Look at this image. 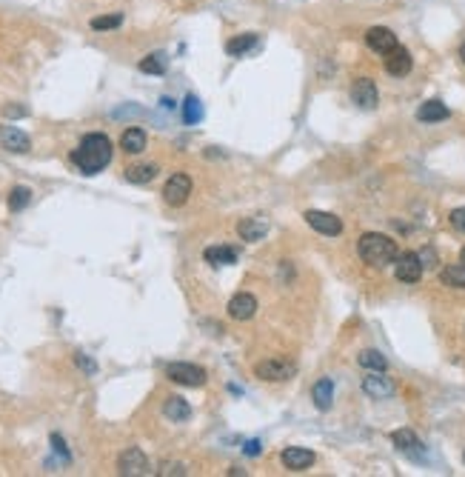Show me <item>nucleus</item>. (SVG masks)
<instances>
[{
    "mask_svg": "<svg viewBox=\"0 0 465 477\" xmlns=\"http://www.w3.org/2000/svg\"><path fill=\"white\" fill-rule=\"evenodd\" d=\"M72 160L74 166L83 171V175H97L103 171L109 163H112V143L106 135L100 132H92L80 141V146L72 152Z\"/></svg>",
    "mask_w": 465,
    "mask_h": 477,
    "instance_id": "f257e3e1",
    "label": "nucleus"
},
{
    "mask_svg": "<svg viewBox=\"0 0 465 477\" xmlns=\"http://www.w3.org/2000/svg\"><path fill=\"white\" fill-rule=\"evenodd\" d=\"M357 251H360V257L365 260L368 266H377V269L394 263L397 254H400L397 243L389 235H379V232H365L360 237V243H357Z\"/></svg>",
    "mask_w": 465,
    "mask_h": 477,
    "instance_id": "f03ea898",
    "label": "nucleus"
},
{
    "mask_svg": "<svg viewBox=\"0 0 465 477\" xmlns=\"http://www.w3.org/2000/svg\"><path fill=\"white\" fill-rule=\"evenodd\" d=\"M166 374H168V380H175V383H180V386H189V388H200V386H205V380H208L205 369H203V366H194V363H168V366H166Z\"/></svg>",
    "mask_w": 465,
    "mask_h": 477,
    "instance_id": "7ed1b4c3",
    "label": "nucleus"
},
{
    "mask_svg": "<svg viewBox=\"0 0 465 477\" xmlns=\"http://www.w3.org/2000/svg\"><path fill=\"white\" fill-rule=\"evenodd\" d=\"M294 372H297V366L288 363V360H277V358H271V360H260V363L255 366V374H257L260 380H271V383L291 380V377H294Z\"/></svg>",
    "mask_w": 465,
    "mask_h": 477,
    "instance_id": "20e7f679",
    "label": "nucleus"
},
{
    "mask_svg": "<svg viewBox=\"0 0 465 477\" xmlns=\"http://www.w3.org/2000/svg\"><path fill=\"white\" fill-rule=\"evenodd\" d=\"M394 275L397 280L403 283H417L422 277V260L417 251H405V254H397L394 260Z\"/></svg>",
    "mask_w": 465,
    "mask_h": 477,
    "instance_id": "39448f33",
    "label": "nucleus"
},
{
    "mask_svg": "<svg viewBox=\"0 0 465 477\" xmlns=\"http://www.w3.org/2000/svg\"><path fill=\"white\" fill-rule=\"evenodd\" d=\"M191 195V178L189 175H172L168 183L163 186V200L168 206H183Z\"/></svg>",
    "mask_w": 465,
    "mask_h": 477,
    "instance_id": "423d86ee",
    "label": "nucleus"
},
{
    "mask_svg": "<svg viewBox=\"0 0 465 477\" xmlns=\"http://www.w3.org/2000/svg\"><path fill=\"white\" fill-rule=\"evenodd\" d=\"M306 221H309V226H311L314 232L328 235V237H337V235L343 232V221L337 218V214H331V211H317V209H311V211H306Z\"/></svg>",
    "mask_w": 465,
    "mask_h": 477,
    "instance_id": "0eeeda50",
    "label": "nucleus"
},
{
    "mask_svg": "<svg viewBox=\"0 0 465 477\" xmlns=\"http://www.w3.org/2000/svg\"><path fill=\"white\" fill-rule=\"evenodd\" d=\"M117 471H120V474H129V477L149 474V457H146L137 446H132V449H126V452L117 457Z\"/></svg>",
    "mask_w": 465,
    "mask_h": 477,
    "instance_id": "6e6552de",
    "label": "nucleus"
},
{
    "mask_svg": "<svg viewBox=\"0 0 465 477\" xmlns=\"http://www.w3.org/2000/svg\"><path fill=\"white\" fill-rule=\"evenodd\" d=\"M365 43H368V49H374L377 55H389L394 46H400L397 34L391 29H386V26H371L365 32Z\"/></svg>",
    "mask_w": 465,
    "mask_h": 477,
    "instance_id": "1a4fd4ad",
    "label": "nucleus"
},
{
    "mask_svg": "<svg viewBox=\"0 0 465 477\" xmlns=\"http://www.w3.org/2000/svg\"><path fill=\"white\" fill-rule=\"evenodd\" d=\"M363 392L374 400H386V398L394 395V383L383 372H371L368 377H363Z\"/></svg>",
    "mask_w": 465,
    "mask_h": 477,
    "instance_id": "9d476101",
    "label": "nucleus"
},
{
    "mask_svg": "<svg viewBox=\"0 0 465 477\" xmlns=\"http://www.w3.org/2000/svg\"><path fill=\"white\" fill-rule=\"evenodd\" d=\"M257 315V297L248 294V292H240L229 300V318L231 320H251Z\"/></svg>",
    "mask_w": 465,
    "mask_h": 477,
    "instance_id": "9b49d317",
    "label": "nucleus"
},
{
    "mask_svg": "<svg viewBox=\"0 0 465 477\" xmlns=\"http://www.w3.org/2000/svg\"><path fill=\"white\" fill-rule=\"evenodd\" d=\"M0 146H4L6 152H15V155H26L32 149V141L18 126H0Z\"/></svg>",
    "mask_w": 465,
    "mask_h": 477,
    "instance_id": "f8f14e48",
    "label": "nucleus"
},
{
    "mask_svg": "<svg viewBox=\"0 0 465 477\" xmlns=\"http://www.w3.org/2000/svg\"><path fill=\"white\" fill-rule=\"evenodd\" d=\"M280 460H283V466L288 469V471H306V469H311L314 466V452H309V449H300V446H288V449H283V455H280Z\"/></svg>",
    "mask_w": 465,
    "mask_h": 477,
    "instance_id": "ddd939ff",
    "label": "nucleus"
},
{
    "mask_svg": "<svg viewBox=\"0 0 465 477\" xmlns=\"http://www.w3.org/2000/svg\"><path fill=\"white\" fill-rule=\"evenodd\" d=\"M351 100L360 109H374L377 106V86L371 77H357L351 86Z\"/></svg>",
    "mask_w": 465,
    "mask_h": 477,
    "instance_id": "4468645a",
    "label": "nucleus"
},
{
    "mask_svg": "<svg viewBox=\"0 0 465 477\" xmlns=\"http://www.w3.org/2000/svg\"><path fill=\"white\" fill-rule=\"evenodd\" d=\"M411 66H414V58H411V52L403 49V46H394V49L386 55V72L394 74V77H405V74L411 72Z\"/></svg>",
    "mask_w": 465,
    "mask_h": 477,
    "instance_id": "2eb2a0df",
    "label": "nucleus"
},
{
    "mask_svg": "<svg viewBox=\"0 0 465 477\" xmlns=\"http://www.w3.org/2000/svg\"><path fill=\"white\" fill-rule=\"evenodd\" d=\"M391 443H394L403 455H408V457H414V460H422V443H419V438L414 435L411 429H397L394 435H391Z\"/></svg>",
    "mask_w": 465,
    "mask_h": 477,
    "instance_id": "dca6fc26",
    "label": "nucleus"
},
{
    "mask_svg": "<svg viewBox=\"0 0 465 477\" xmlns=\"http://www.w3.org/2000/svg\"><path fill=\"white\" fill-rule=\"evenodd\" d=\"M448 117H451V112L443 100H426L417 109V120H422V123H440V120H448Z\"/></svg>",
    "mask_w": 465,
    "mask_h": 477,
    "instance_id": "f3484780",
    "label": "nucleus"
},
{
    "mask_svg": "<svg viewBox=\"0 0 465 477\" xmlns=\"http://www.w3.org/2000/svg\"><path fill=\"white\" fill-rule=\"evenodd\" d=\"M266 232H269V223L266 221H260V218H245V221H240L237 223V235L243 237V240H260V237H266Z\"/></svg>",
    "mask_w": 465,
    "mask_h": 477,
    "instance_id": "a211bd4d",
    "label": "nucleus"
},
{
    "mask_svg": "<svg viewBox=\"0 0 465 477\" xmlns=\"http://www.w3.org/2000/svg\"><path fill=\"white\" fill-rule=\"evenodd\" d=\"M311 398H314V406H317L320 412H328L331 403H334V383H331L328 377L317 380L314 388H311Z\"/></svg>",
    "mask_w": 465,
    "mask_h": 477,
    "instance_id": "6ab92c4d",
    "label": "nucleus"
},
{
    "mask_svg": "<svg viewBox=\"0 0 465 477\" xmlns=\"http://www.w3.org/2000/svg\"><path fill=\"white\" fill-rule=\"evenodd\" d=\"M120 146H123L126 155H140L146 149V132H143V129H137V126L126 129L123 138H120Z\"/></svg>",
    "mask_w": 465,
    "mask_h": 477,
    "instance_id": "aec40b11",
    "label": "nucleus"
},
{
    "mask_svg": "<svg viewBox=\"0 0 465 477\" xmlns=\"http://www.w3.org/2000/svg\"><path fill=\"white\" fill-rule=\"evenodd\" d=\"M203 257H205V263H211V266H229V263L237 260V249H231V246H208L203 251Z\"/></svg>",
    "mask_w": 465,
    "mask_h": 477,
    "instance_id": "412c9836",
    "label": "nucleus"
},
{
    "mask_svg": "<svg viewBox=\"0 0 465 477\" xmlns=\"http://www.w3.org/2000/svg\"><path fill=\"white\" fill-rule=\"evenodd\" d=\"M163 414L172 420V423H186L191 417V406L183 400V398H168L163 403Z\"/></svg>",
    "mask_w": 465,
    "mask_h": 477,
    "instance_id": "4be33fe9",
    "label": "nucleus"
},
{
    "mask_svg": "<svg viewBox=\"0 0 465 477\" xmlns=\"http://www.w3.org/2000/svg\"><path fill=\"white\" fill-rule=\"evenodd\" d=\"M251 49H257V34H237V37H231V40L226 43V52H229L231 58H243V55H248Z\"/></svg>",
    "mask_w": 465,
    "mask_h": 477,
    "instance_id": "5701e85b",
    "label": "nucleus"
},
{
    "mask_svg": "<svg viewBox=\"0 0 465 477\" xmlns=\"http://www.w3.org/2000/svg\"><path fill=\"white\" fill-rule=\"evenodd\" d=\"M154 178H157V166L154 163H140V166L126 169V181L129 183H149Z\"/></svg>",
    "mask_w": 465,
    "mask_h": 477,
    "instance_id": "b1692460",
    "label": "nucleus"
},
{
    "mask_svg": "<svg viewBox=\"0 0 465 477\" xmlns=\"http://www.w3.org/2000/svg\"><path fill=\"white\" fill-rule=\"evenodd\" d=\"M357 363H360L363 369H371V372H386V369H389L386 355H379L377 349H365V352H360Z\"/></svg>",
    "mask_w": 465,
    "mask_h": 477,
    "instance_id": "393cba45",
    "label": "nucleus"
},
{
    "mask_svg": "<svg viewBox=\"0 0 465 477\" xmlns=\"http://www.w3.org/2000/svg\"><path fill=\"white\" fill-rule=\"evenodd\" d=\"M440 277H443V283H445V286H451V289H465V263L445 266Z\"/></svg>",
    "mask_w": 465,
    "mask_h": 477,
    "instance_id": "a878e982",
    "label": "nucleus"
},
{
    "mask_svg": "<svg viewBox=\"0 0 465 477\" xmlns=\"http://www.w3.org/2000/svg\"><path fill=\"white\" fill-rule=\"evenodd\" d=\"M166 66H168V58L163 52H154V55L140 60V72H146V74H163Z\"/></svg>",
    "mask_w": 465,
    "mask_h": 477,
    "instance_id": "bb28decb",
    "label": "nucleus"
},
{
    "mask_svg": "<svg viewBox=\"0 0 465 477\" xmlns=\"http://www.w3.org/2000/svg\"><path fill=\"white\" fill-rule=\"evenodd\" d=\"M183 120H186L189 126H194V123L203 120V103H200V98L189 95V98L183 100Z\"/></svg>",
    "mask_w": 465,
    "mask_h": 477,
    "instance_id": "cd10ccee",
    "label": "nucleus"
},
{
    "mask_svg": "<svg viewBox=\"0 0 465 477\" xmlns=\"http://www.w3.org/2000/svg\"><path fill=\"white\" fill-rule=\"evenodd\" d=\"M29 203H32V189H26V186H15V189L9 192V209H12V211L26 209Z\"/></svg>",
    "mask_w": 465,
    "mask_h": 477,
    "instance_id": "c85d7f7f",
    "label": "nucleus"
},
{
    "mask_svg": "<svg viewBox=\"0 0 465 477\" xmlns=\"http://www.w3.org/2000/svg\"><path fill=\"white\" fill-rule=\"evenodd\" d=\"M120 23H123V15H120V12H114V15L95 18V20H92V29H95V32H109V29H117Z\"/></svg>",
    "mask_w": 465,
    "mask_h": 477,
    "instance_id": "c756f323",
    "label": "nucleus"
},
{
    "mask_svg": "<svg viewBox=\"0 0 465 477\" xmlns=\"http://www.w3.org/2000/svg\"><path fill=\"white\" fill-rule=\"evenodd\" d=\"M448 221H451V226H454L457 232H465V206L454 209V211L448 214Z\"/></svg>",
    "mask_w": 465,
    "mask_h": 477,
    "instance_id": "7c9ffc66",
    "label": "nucleus"
},
{
    "mask_svg": "<svg viewBox=\"0 0 465 477\" xmlns=\"http://www.w3.org/2000/svg\"><path fill=\"white\" fill-rule=\"evenodd\" d=\"M419 254V260H422V269H434L437 266V251L434 249H422V251H417Z\"/></svg>",
    "mask_w": 465,
    "mask_h": 477,
    "instance_id": "2f4dec72",
    "label": "nucleus"
},
{
    "mask_svg": "<svg viewBox=\"0 0 465 477\" xmlns=\"http://www.w3.org/2000/svg\"><path fill=\"white\" fill-rule=\"evenodd\" d=\"M74 363H77V366H80L83 372H86V374H95V372H97L95 360H89V358H86V355H83V352H80V355H74Z\"/></svg>",
    "mask_w": 465,
    "mask_h": 477,
    "instance_id": "473e14b6",
    "label": "nucleus"
},
{
    "mask_svg": "<svg viewBox=\"0 0 465 477\" xmlns=\"http://www.w3.org/2000/svg\"><path fill=\"white\" fill-rule=\"evenodd\" d=\"M52 446H55V452H58L66 463L72 460V455H69V449H66V443H63V438H60V435H52Z\"/></svg>",
    "mask_w": 465,
    "mask_h": 477,
    "instance_id": "72a5a7b5",
    "label": "nucleus"
},
{
    "mask_svg": "<svg viewBox=\"0 0 465 477\" xmlns=\"http://www.w3.org/2000/svg\"><path fill=\"white\" fill-rule=\"evenodd\" d=\"M243 452H245L248 457H257V455L263 452V446H260V440H248V443L243 446Z\"/></svg>",
    "mask_w": 465,
    "mask_h": 477,
    "instance_id": "f704fd0d",
    "label": "nucleus"
},
{
    "mask_svg": "<svg viewBox=\"0 0 465 477\" xmlns=\"http://www.w3.org/2000/svg\"><path fill=\"white\" fill-rule=\"evenodd\" d=\"M4 115L6 117H26L29 109H23V106H4Z\"/></svg>",
    "mask_w": 465,
    "mask_h": 477,
    "instance_id": "c9c22d12",
    "label": "nucleus"
},
{
    "mask_svg": "<svg viewBox=\"0 0 465 477\" xmlns=\"http://www.w3.org/2000/svg\"><path fill=\"white\" fill-rule=\"evenodd\" d=\"M160 474H186V466H180V463H175V466H163V471Z\"/></svg>",
    "mask_w": 465,
    "mask_h": 477,
    "instance_id": "e433bc0d",
    "label": "nucleus"
},
{
    "mask_svg": "<svg viewBox=\"0 0 465 477\" xmlns=\"http://www.w3.org/2000/svg\"><path fill=\"white\" fill-rule=\"evenodd\" d=\"M459 58H462V63H465V43H462V49H459Z\"/></svg>",
    "mask_w": 465,
    "mask_h": 477,
    "instance_id": "4c0bfd02",
    "label": "nucleus"
},
{
    "mask_svg": "<svg viewBox=\"0 0 465 477\" xmlns=\"http://www.w3.org/2000/svg\"><path fill=\"white\" fill-rule=\"evenodd\" d=\"M462 263H465V246H462Z\"/></svg>",
    "mask_w": 465,
    "mask_h": 477,
    "instance_id": "58836bf2",
    "label": "nucleus"
},
{
    "mask_svg": "<svg viewBox=\"0 0 465 477\" xmlns=\"http://www.w3.org/2000/svg\"><path fill=\"white\" fill-rule=\"evenodd\" d=\"M462 457H465V455H462Z\"/></svg>",
    "mask_w": 465,
    "mask_h": 477,
    "instance_id": "ea45409f",
    "label": "nucleus"
}]
</instances>
